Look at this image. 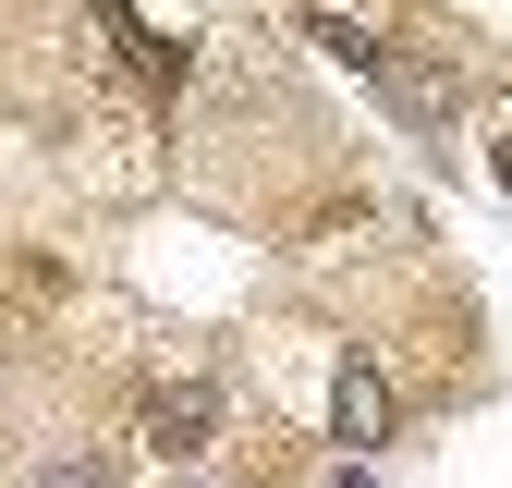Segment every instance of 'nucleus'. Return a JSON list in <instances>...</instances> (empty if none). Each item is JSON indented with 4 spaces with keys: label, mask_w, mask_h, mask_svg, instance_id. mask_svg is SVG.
I'll list each match as a JSON object with an SVG mask.
<instances>
[{
    "label": "nucleus",
    "mask_w": 512,
    "mask_h": 488,
    "mask_svg": "<svg viewBox=\"0 0 512 488\" xmlns=\"http://www.w3.org/2000/svg\"><path fill=\"white\" fill-rule=\"evenodd\" d=\"M86 13H98V37H110V61H122V74H135V86H183V37H159L147 13H135V0H86Z\"/></svg>",
    "instance_id": "2"
},
{
    "label": "nucleus",
    "mask_w": 512,
    "mask_h": 488,
    "mask_svg": "<svg viewBox=\"0 0 512 488\" xmlns=\"http://www.w3.org/2000/svg\"><path fill=\"white\" fill-rule=\"evenodd\" d=\"M500 183H512V147H500Z\"/></svg>",
    "instance_id": "6"
},
{
    "label": "nucleus",
    "mask_w": 512,
    "mask_h": 488,
    "mask_svg": "<svg viewBox=\"0 0 512 488\" xmlns=\"http://www.w3.org/2000/svg\"><path fill=\"white\" fill-rule=\"evenodd\" d=\"M305 37H317V49H330V61H342V74H366V86H378V98H391L403 122H452V98H464L452 74H415V61H403L391 37H366V25H342V13H305Z\"/></svg>",
    "instance_id": "1"
},
{
    "label": "nucleus",
    "mask_w": 512,
    "mask_h": 488,
    "mask_svg": "<svg viewBox=\"0 0 512 488\" xmlns=\"http://www.w3.org/2000/svg\"><path fill=\"white\" fill-rule=\"evenodd\" d=\"M330 427H342L354 452H378V440H391V379H378L366 354H342V391H330Z\"/></svg>",
    "instance_id": "4"
},
{
    "label": "nucleus",
    "mask_w": 512,
    "mask_h": 488,
    "mask_svg": "<svg viewBox=\"0 0 512 488\" xmlns=\"http://www.w3.org/2000/svg\"><path fill=\"white\" fill-rule=\"evenodd\" d=\"M147 440H159L171 464H196V452L220 440V391H208V379H159V391H147Z\"/></svg>",
    "instance_id": "3"
},
{
    "label": "nucleus",
    "mask_w": 512,
    "mask_h": 488,
    "mask_svg": "<svg viewBox=\"0 0 512 488\" xmlns=\"http://www.w3.org/2000/svg\"><path fill=\"white\" fill-rule=\"evenodd\" d=\"M37 488H122V464H110V452H49Z\"/></svg>",
    "instance_id": "5"
}]
</instances>
